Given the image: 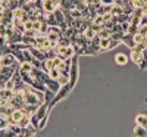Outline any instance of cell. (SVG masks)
<instances>
[{
  "label": "cell",
  "mask_w": 147,
  "mask_h": 137,
  "mask_svg": "<svg viewBox=\"0 0 147 137\" xmlns=\"http://www.w3.org/2000/svg\"><path fill=\"white\" fill-rule=\"evenodd\" d=\"M35 3L41 7L44 14H53L56 9L60 7V0H37Z\"/></svg>",
  "instance_id": "obj_1"
},
{
  "label": "cell",
  "mask_w": 147,
  "mask_h": 137,
  "mask_svg": "<svg viewBox=\"0 0 147 137\" xmlns=\"http://www.w3.org/2000/svg\"><path fill=\"white\" fill-rule=\"evenodd\" d=\"M119 43H121L119 40H113V39H100V52L112 50Z\"/></svg>",
  "instance_id": "obj_2"
},
{
  "label": "cell",
  "mask_w": 147,
  "mask_h": 137,
  "mask_svg": "<svg viewBox=\"0 0 147 137\" xmlns=\"http://www.w3.org/2000/svg\"><path fill=\"white\" fill-rule=\"evenodd\" d=\"M16 58L12 52H7V53H3L2 58H0V65L2 66H13L16 64Z\"/></svg>",
  "instance_id": "obj_3"
},
{
  "label": "cell",
  "mask_w": 147,
  "mask_h": 137,
  "mask_svg": "<svg viewBox=\"0 0 147 137\" xmlns=\"http://www.w3.org/2000/svg\"><path fill=\"white\" fill-rule=\"evenodd\" d=\"M134 121H136V125H140L147 130V112H143V111L138 112L136 118H134Z\"/></svg>",
  "instance_id": "obj_4"
},
{
  "label": "cell",
  "mask_w": 147,
  "mask_h": 137,
  "mask_svg": "<svg viewBox=\"0 0 147 137\" xmlns=\"http://www.w3.org/2000/svg\"><path fill=\"white\" fill-rule=\"evenodd\" d=\"M129 59L134 62V64H137V65L140 66V65L143 64V52H140V50H131Z\"/></svg>",
  "instance_id": "obj_5"
},
{
  "label": "cell",
  "mask_w": 147,
  "mask_h": 137,
  "mask_svg": "<svg viewBox=\"0 0 147 137\" xmlns=\"http://www.w3.org/2000/svg\"><path fill=\"white\" fill-rule=\"evenodd\" d=\"M132 137H147V130L140 125H136L132 130Z\"/></svg>",
  "instance_id": "obj_6"
},
{
  "label": "cell",
  "mask_w": 147,
  "mask_h": 137,
  "mask_svg": "<svg viewBox=\"0 0 147 137\" xmlns=\"http://www.w3.org/2000/svg\"><path fill=\"white\" fill-rule=\"evenodd\" d=\"M128 60H129V58H128L125 53H118V55L115 56V62H116L118 65H127Z\"/></svg>",
  "instance_id": "obj_7"
},
{
  "label": "cell",
  "mask_w": 147,
  "mask_h": 137,
  "mask_svg": "<svg viewBox=\"0 0 147 137\" xmlns=\"http://www.w3.org/2000/svg\"><path fill=\"white\" fill-rule=\"evenodd\" d=\"M56 81L59 83V85H60V87H63V85H68V84H69L71 78H69V75H63V74H60V77H59Z\"/></svg>",
  "instance_id": "obj_8"
},
{
  "label": "cell",
  "mask_w": 147,
  "mask_h": 137,
  "mask_svg": "<svg viewBox=\"0 0 147 137\" xmlns=\"http://www.w3.org/2000/svg\"><path fill=\"white\" fill-rule=\"evenodd\" d=\"M49 77H50L52 80H57L59 77H60V71L57 69V68H53V69H50V71H49Z\"/></svg>",
  "instance_id": "obj_9"
},
{
  "label": "cell",
  "mask_w": 147,
  "mask_h": 137,
  "mask_svg": "<svg viewBox=\"0 0 147 137\" xmlns=\"http://www.w3.org/2000/svg\"><path fill=\"white\" fill-rule=\"evenodd\" d=\"M143 40H144V35H141L140 33H136L132 35V41H134V46L136 44H140V43H143Z\"/></svg>",
  "instance_id": "obj_10"
},
{
  "label": "cell",
  "mask_w": 147,
  "mask_h": 137,
  "mask_svg": "<svg viewBox=\"0 0 147 137\" xmlns=\"http://www.w3.org/2000/svg\"><path fill=\"white\" fill-rule=\"evenodd\" d=\"M47 119H49V115H46L40 122H38V130H43L44 127H46V124H47Z\"/></svg>",
  "instance_id": "obj_11"
},
{
  "label": "cell",
  "mask_w": 147,
  "mask_h": 137,
  "mask_svg": "<svg viewBox=\"0 0 147 137\" xmlns=\"http://www.w3.org/2000/svg\"><path fill=\"white\" fill-rule=\"evenodd\" d=\"M0 7H3L5 10H9V0H0Z\"/></svg>",
  "instance_id": "obj_12"
},
{
  "label": "cell",
  "mask_w": 147,
  "mask_h": 137,
  "mask_svg": "<svg viewBox=\"0 0 147 137\" xmlns=\"http://www.w3.org/2000/svg\"><path fill=\"white\" fill-rule=\"evenodd\" d=\"M143 43H144V44L147 46V35H144V40H143Z\"/></svg>",
  "instance_id": "obj_13"
}]
</instances>
